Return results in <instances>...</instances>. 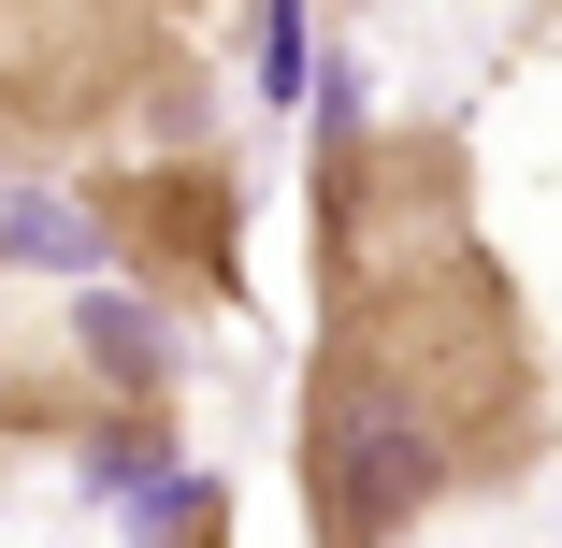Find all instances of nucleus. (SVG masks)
Instances as JSON below:
<instances>
[{
	"label": "nucleus",
	"instance_id": "1",
	"mask_svg": "<svg viewBox=\"0 0 562 548\" xmlns=\"http://www.w3.org/2000/svg\"><path fill=\"white\" fill-rule=\"evenodd\" d=\"M533 317L476 216V145L447 116L317 131V347H303V534L404 548L432 505L505 491L533 462Z\"/></svg>",
	"mask_w": 562,
	"mask_h": 548
},
{
	"label": "nucleus",
	"instance_id": "2",
	"mask_svg": "<svg viewBox=\"0 0 562 548\" xmlns=\"http://www.w3.org/2000/svg\"><path fill=\"white\" fill-rule=\"evenodd\" d=\"M232 0H0V174L116 145L131 116L188 131Z\"/></svg>",
	"mask_w": 562,
	"mask_h": 548
},
{
	"label": "nucleus",
	"instance_id": "3",
	"mask_svg": "<svg viewBox=\"0 0 562 548\" xmlns=\"http://www.w3.org/2000/svg\"><path fill=\"white\" fill-rule=\"evenodd\" d=\"M173 390L145 347H116V303L0 317V448H72V462H159Z\"/></svg>",
	"mask_w": 562,
	"mask_h": 548
},
{
	"label": "nucleus",
	"instance_id": "4",
	"mask_svg": "<svg viewBox=\"0 0 562 548\" xmlns=\"http://www.w3.org/2000/svg\"><path fill=\"white\" fill-rule=\"evenodd\" d=\"M87 232L116 246V275L173 317H216V303H246V174L232 159H101L87 174Z\"/></svg>",
	"mask_w": 562,
	"mask_h": 548
},
{
	"label": "nucleus",
	"instance_id": "5",
	"mask_svg": "<svg viewBox=\"0 0 562 548\" xmlns=\"http://www.w3.org/2000/svg\"><path fill=\"white\" fill-rule=\"evenodd\" d=\"M159 548H232V491H188V505H173V534H159Z\"/></svg>",
	"mask_w": 562,
	"mask_h": 548
}]
</instances>
